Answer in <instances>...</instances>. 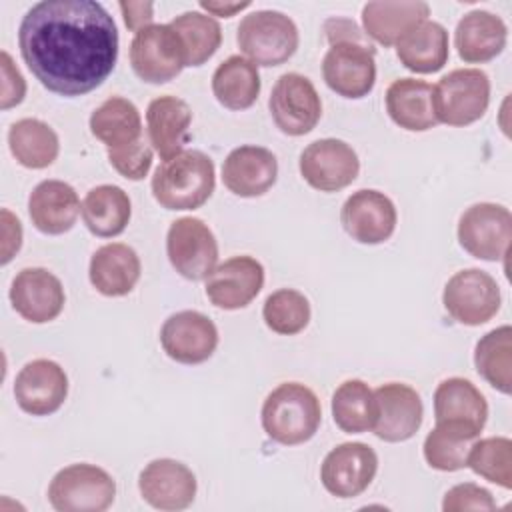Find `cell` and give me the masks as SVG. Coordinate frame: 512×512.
Returning a JSON list of instances; mask_svg holds the SVG:
<instances>
[{
	"label": "cell",
	"instance_id": "cell-20",
	"mask_svg": "<svg viewBox=\"0 0 512 512\" xmlns=\"http://www.w3.org/2000/svg\"><path fill=\"white\" fill-rule=\"evenodd\" d=\"M12 308L32 324H46L64 310L66 294L58 276L46 268H22L10 286Z\"/></svg>",
	"mask_w": 512,
	"mask_h": 512
},
{
	"label": "cell",
	"instance_id": "cell-23",
	"mask_svg": "<svg viewBox=\"0 0 512 512\" xmlns=\"http://www.w3.org/2000/svg\"><path fill=\"white\" fill-rule=\"evenodd\" d=\"M190 124L192 110L178 96H158L146 108L148 142L162 160L184 152V146L190 140Z\"/></svg>",
	"mask_w": 512,
	"mask_h": 512
},
{
	"label": "cell",
	"instance_id": "cell-12",
	"mask_svg": "<svg viewBox=\"0 0 512 512\" xmlns=\"http://www.w3.org/2000/svg\"><path fill=\"white\" fill-rule=\"evenodd\" d=\"M268 108L274 124L288 136H304L322 116V100L310 78L298 72L282 74L270 92Z\"/></svg>",
	"mask_w": 512,
	"mask_h": 512
},
{
	"label": "cell",
	"instance_id": "cell-25",
	"mask_svg": "<svg viewBox=\"0 0 512 512\" xmlns=\"http://www.w3.org/2000/svg\"><path fill=\"white\" fill-rule=\"evenodd\" d=\"M508 28L498 14L472 10L464 14L454 30V46L466 64H484L502 54Z\"/></svg>",
	"mask_w": 512,
	"mask_h": 512
},
{
	"label": "cell",
	"instance_id": "cell-6",
	"mask_svg": "<svg viewBox=\"0 0 512 512\" xmlns=\"http://www.w3.org/2000/svg\"><path fill=\"white\" fill-rule=\"evenodd\" d=\"M436 120L448 126H468L480 120L490 104V78L480 68H456L432 86Z\"/></svg>",
	"mask_w": 512,
	"mask_h": 512
},
{
	"label": "cell",
	"instance_id": "cell-26",
	"mask_svg": "<svg viewBox=\"0 0 512 512\" xmlns=\"http://www.w3.org/2000/svg\"><path fill=\"white\" fill-rule=\"evenodd\" d=\"M142 264L136 250L124 242H110L100 246L88 266L90 284L102 296L118 298L134 290L140 280Z\"/></svg>",
	"mask_w": 512,
	"mask_h": 512
},
{
	"label": "cell",
	"instance_id": "cell-21",
	"mask_svg": "<svg viewBox=\"0 0 512 512\" xmlns=\"http://www.w3.org/2000/svg\"><path fill=\"white\" fill-rule=\"evenodd\" d=\"M378 402V418L372 428L376 438L384 442L410 440L422 426L424 406L420 394L402 382H388L374 390Z\"/></svg>",
	"mask_w": 512,
	"mask_h": 512
},
{
	"label": "cell",
	"instance_id": "cell-35",
	"mask_svg": "<svg viewBox=\"0 0 512 512\" xmlns=\"http://www.w3.org/2000/svg\"><path fill=\"white\" fill-rule=\"evenodd\" d=\"M90 132L106 150L128 146L142 138V118L134 102L112 96L90 114Z\"/></svg>",
	"mask_w": 512,
	"mask_h": 512
},
{
	"label": "cell",
	"instance_id": "cell-13",
	"mask_svg": "<svg viewBox=\"0 0 512 512\" xmlns=\"http://www.w3.org/2000/svg\"><path fill=\"white\" fill-rule=\"evenodd\" d=\"M298 168L314 190L338 192L356 180L360 160L348 142L340 138H320L300 152Z\"/></svg>",
	"mask_w": 512,
	"mask_h": 512
},
{
	"label": "cell",
	"instance_id": "cell-22",
	"mask_svg": "<svg viewBox=\"0 0 512 512\" xmlns=\"http://www.w3.org/2000/svg\"><path fill=\"white\" fill-rule=\"evenodd\" d=\"M278 178V160L264 146L244 144L234 148L222 164L224 186L240 198L266 194Z\"/></svg>",
	"mask_w": 512,
	"mask_h": 512
},
{
	"label": "cell",
	"instance_id": "cell-19",
	"mask_svg": "<svg viewBox=\"0 0 512 512\" xmlns=\"http://www.w3.org/2000/svg\"><path fill=\"white\" fill-rule=\"evenodd\" d=\"M264 286V266L254 256H232L206 278L208 300L222 310L246 308Z\"/></svg>",
	"mask_w": 512,
	"mask_h": 512
},
{
	"label": "cell",
	"instance_id": "cell-24",
	"mask_svg": "<svg viewBox=\"0 0 512 512\" xmlns=\"http://www.w3.org/2000/svg\"><path fill=\"white\" fill-rule=\"evenodd\" d=\"M80 210L78 192L62 180H42L28 198V214L34 228L50 236L72 230Z\"/></svg>",
	"mask_w": 512,
	"mask_h": 512
},
{
	"label": "cell",
	"instance_id": "cell-17",
	"mask_svg": "<svg viewBox=\"0 0 512 512\" xmlns=\"http://www.w3.org/2000/svg\"><path fill=\"white\" fill-rule=\"evenodd\" d=\"M68 396L64 368L48 358L26 362L14 380L16 404L32 416L54 414Z\"/></svg>",
	"mask_w": 512,
	"mask_h": 512
},
{
	"label": "cell",
	"instance_id": "cell-45",
	"mask_svg": "<svg viewBox=\"0 0 512 512\" xmlns=\"http://www.w3.org/2000/svg\"><path fill=\"white\" fill-rule=\"evenodd\" d=\"M118 6L124 14V22H126L128 30H132L134 34L152 24V18H154L152 2H120Z\"/></svg>",
	"mask_w": 512,
	"mask_h": 512
},
{
	"label": "cell",
	"instance_id": "cell-32",
	"mask_svg": "<svg viewBox=\"0 0 512 512\" xmlns=\"http://www.w3.org/2000/svg\"><path fill=\"white\" fill-rule=\"evenodd\" d=\"M478 428L464 422H436L424 438V460L440 472H456L466 468L468 452L480 438Z\"/></svg>",
	"mask_w": 512,
	"mask_h": 512
},
{
	"label": "cell",
	"instance_id": "cell-15",
	"mask_svg": "<svg viewBox=\"0 0 512 512\" xmlns=\"http://www.w3.org/2000/svg\"><path fill=\"white\" fill-rule=\"evenodd\" d=\"M160 344L168 358L180 364H202L218 346L216 324L198 310L168 316L160 328Z\"/></svg>",
	"mask_w": 512,
	"mask_h": 512
},
{
	"label": "cell",
	"instance_id": "cell-40",
	"mask_svg": "<svg viewBox=\"0 0 512 512\" xmlns=\"http://www.w3.org/2000/svg\"><path fill=\"white\" fill-rule=\"evenodd\" d=\"M262 318L272 332L294 336L310 322V302L294 288H280L264 300Z\"/></svg>",
	"mask_w": 512,
	"mask_h": 512
},
{
	"label": "cell",
	"instance_id": "cell-8",
	"mask_svg": "<svg viewBox=\"0 0 512 512\" xmlns=\"http://www.w3.org/2000/svg\"><path fill=\"white\" fill-rule=\"evenodd\" d=\"M130 66L148 84H164L186 66V50L170 24H150L130 42Z\"/></svg>",
	"mask_w": 512,
	"mask_h": 512
},
{
	"label": "cell",
	"instance_id": "cell-2",
	"mask_svg": "<svg viewBox=\"0 0 512 512\" xmlns=\"http://www.w3.org/2000/svg\"><path fill=\"white\" fill-rule=\"evenodd\" d=\"M330 48L322 58L326 86L342 98H364L376 84L374 48L364 40L358 26L346 18H332L324 24Z\"/></svg>",
	"mask_w": 512,
	"mask_h": 512
},
{
	"label": "cell",
	"instance_id": "cell-11",
	"mask_svg": "<svg viewBox=\"0 0 512 512\" xmlns=\"http://www.w3.org/2000/svg\"><path fill=\"white\" fill-rule=\"evenodd\" d=\"M498 282L480 268H466L450 276L442 292V304L452 320L464 326H480L500 310Z\"/></svg>",
	"mask_w": 512,
	"mask_h": 512
},
{
	"label": "cell",
	"instance_id": "cell-36",
	"mask_svg": "<svg viewBox=\"0 0 512 512\" xmlns=\"http://www.w3.org/2000/svg\"><path fill=\"white\" fill-rule=\"evenodd\" d=\"M334 424L346 434H362L374 428L378 402L374 390L358 378L342 382L332 394Z\"/></svg>",
	"mask_w": 512,
	"mask_h": 512
},
{
	"label": "cell",
	"instance_id": "cell-9",
	"mask_svg": "<svg viewBox=\"0 0 512 512\" xmlns=\"http://www.w3.org/2000/svg\"><path fill=\"white\" fill-rule=\"evenodd\" d=\"M512 240V214L506 206L478 202L458 220V242L474 258L498 262L508 256Z\"/></svg>",
	"mask_w": 512,
	"mask_h": 512
},
{
	"label": "cell",
	"instance_id": "cell-37",
	"mask_svg": "<svg viewBox=\"0 0 512 512\" xmlns=\"http://www.w3.org/2000/svg\"><path fill=\"white\" fill-rule=\"evenodd\" d=\"M476 372L498 392H512V328L508 324L486 332L474 348Z\"/></svg>",
	"mask_w": 512,
	"mask_h": 512
},
{
	"label": "cell",
	"instance_id": "cell-1",
	"mask_svg": "<svg viewBox=\"0 0 512 512\" xmlns=\"http://www.w3.org/2000/svg\"><path fill=\"white\" fill-rule=\"evenodd\" d=\"M24 64L50 92L74 98L96 90L118 60V28L100 2L42 0L18 28Z\"/></svg>",
	"mask_w": 512,
	"mask_h": 512
},
{
	"label": "cell",
	"instance_id": "cell-31",
	"mask_svg": "<svg viewBox=\"0 0 512 512\" xmlns=\"http://www.w3.org/2000/svg\"><path fill=\"white\" fill-rule=\"evenodd\" d=\"M80 214L94 236L114 238L126 230L132 216V204L120 186L100 184L86 192Z\"/></svg>",
	"mask_w": 512,
	"mask_h": 512
},
{
	"label": "cell",
	"instance_id": "cell-42",
	"mask_svg": "<svg viewBox=\"0 0 512 512\" xmlns=\"http://www.w3.org/2000/svg\"><path fill=\"white\" fill-rule=\"evenodd\" d=\"M442 510L444 512H466V510L490 512V510H496V500L486 488L474 482H462L452 486L444 494Z\"/></svg>",
	"mask_w": 512,
	"mask_h": 512
},
{
	"label": "cell",
	"instance_id": "cell-27",
	"mask_svg": "<svg viewBox=\"0 0 512 512\" xmlns=\"http://www.w3.org/2000/svg\"><path fill=\"white\" fill-rule=\"evenodd\" d=\"M394 46L400 64L416 74H434L442 70L450 56L448 30L440 22L428 18L408 28Z\"/></svg>",
	"mask_w": 512,
	"mask_h": 512
},
{
	"label": "cell",
	"instance_id": "cell-7",
	"mask_svg": "<svg viewBox=\"0 0 512 512\" xmlns=\"http://www.w3.org/2000/svg\"><path fill=\"white\" fill-rule=\"evenodd\" d=\"M116 496L114 478L96 464H70L48 484V502L58 512H104Z\"/></svg>",
	"mask_w": 512,
	"mask_h": 512
},
{
	"label": "cell",
	"instance_id": "cell-5",
	"mask_svg": "<svg viewBox=\"0 0 512 512\" xmlns=\"http://www.w3.org/2000/svg\"><path fill=\"white\" fill-rule=\"evenodd\" d=\"M236 42L256 66H280L294 56L300 36L294 20L284 12L256 10L240 20Z\"/></svg>",
	"mask_w": 512,
	"mask_h": 512
},
{
	"label": "cell",
	"instance_id": "cell-3",
	"mask_svg": "<svg viewBox=\"0 0 512 512\" xmlns=\"http://www.w3.org/2000/svg\"><path fill=\"white\" fill-rule=\"evenodd\" d=\"M214 186V162L200 150L162 160L150 182L154 200L166 210H196L208 202Z\"/></svg>",
	"mask_w": 512,
	"mask_h": 512
},
{
	"label": "cell",
	"instance_id": "cell-30",
	"mask_svg": "<svg viewBox=\"0 0 512 512\" xmlns=\"http://www.w3.org/2000/svg\"><path fill=\"white\" fill-rule=\"evenodd\" d=\"M434 420L464 422L482 430L488 420V402L470 380L452 376L434 390Z\"/></svg>",
	"mask_w": 512,
	"mask_h": 512
},
{
	"label": "cell",
	"instance_id": "cell-43",
	"mask_svg": "<svg viewBox=\"0 0 512 512\" xmlns=\"http://www.w3.org/2000/svg\"><path fill=\"white\" fill-rule=\"evenodd\" d=\"M0 66H2V102L0 108L8 110L16 104H20L26 96V80L20 74V70L14 66L8 52H0Z\"/></svg>",
	"mask_w": 512,
	"mask_h": 512
},
{
	"label": "cell",
	"instance_id": "cell-28",
	"mask_svg": "<svg viewBox=\"0 0 512 512\" xmlns=\"http://www.w3.org/2000/svg\"><path fill=\"white\" fill-rule=\"evenodd\" d=\"M430 16L428 2L422 0H380L362 8V26L366 36L382 46H394L398 38L414 24Z\"/></svg>",
	"mask_w": 512,
	"mask_h": 512
},
{
	"label": "cell",
	"instance_id": "cell-34",
	"mask_svg": "<svg viewBox=\"0 0 512 512\" xmlns=\"http://www.w3.org/2000/svg\"><path fill=\"white\" fill-rule=\"evenodd\" d=\"M8 148L24 168L42 170L58 158L60 140L50 124L38 118H20L8 128Z\"/></svg>",
	"mask_w": 512,
	"mask_h": 512
},
{
	"label": "cell",
	"instance_id": "cell-41",
	"mask_svg": "<svg viewBox=\"0 0 512 512\" xmlns=\"http://www.w3.org/2000/svg\"><path fill=\"white\" fill-rule=\"evenodd\" d=\"M106 154L112 168L128 180H142L152 168V146L142 138L128 146L108 148Z\"/></svg>",
	"mask_w": 512,
	"mask_h": 512
},
{
	"label": "cell",
	"instance_id": "cell-38",
	"mask_svg": "<svg viewBox=\"0 0 512 512\" xmlns=\"http://www.w3.org/2000/svg\"><path fill=\"white\" fill-rule=\"evenodd\" d=\"M172 30L180 36L186 50V66H202L222 44V28L216 18L196 10L172 18Z\"/></svg>",
	"mask_w": 512,
	"mask_h": 512
},
{
	"label": "cell",
	"instance_id": "cell-46",
	"mask_svg": "<svg viewBox=\"0 0 512 512\" xmlns=\"http://www.w3.org/2000/svg\"><path fill=\"white\" fill-rule=\"evenodd\" d=\"M250 2H210V0H200V8H204L210 16H222L230 18L236 12L248 8Z\"/></svg>",
	"mask_w": 512,
	"mask_h": 512
},
{
	"label": "cell",
	"instance_id": "cell-14",
	"mask_svg": "<svg viewBox=\"0 0 512 512\" xmlns=\"http://www.w3.org/2000/svg\"><path fill=\"white\" fill-rule=\"evenodd\" d=\"M378 456L364 442H342L332 448L320 466V482L336 498H356L374 480Z\"/></svg>",
	"mask_w": 512,
	"mask_h": 512
},
{
	"label": "cell",
	"instance_id": "cell-4",
	"mask_svg": "<svg viewBox=\"0 0 512 512\" xmlns=\"http://www.w3.org/2000/svg\"><path fill=\"white\" fill-rule=\"evenodd\" d=\"M260 420L270 440L296 446L316 434L322 422V406L312 388L300 382H284L266 396Z\"/></svg>",
	"mask_w": 512,
	"mask_h": 512
},
{
	"label": "cell",
	"instance_id": "cell-18",
	"mask_svg": "<svg viewBox=\"0 0 512 512\" xmlns=\"http://www.w3.org/2000/svg\"><path fill=\"white\" fill-rule=\"evenodd\" d=\"M140 496L156 510H184L196 498V476L194 472L174 460V458H156L148 462L138 476Z\"/></svg>",
	"mask_w": 512,
	"mask_h": 512
},
{
	"label": "cell",
	"instance_id": "cell-10",
	"mask_svg": "<svg viewBox=\"0 0 512 512\" xmlns=\"http://www.w3.org/2000/svg\"><path fill=\"white\" fill-rule=\"evenodd\" d=\"M172 268L186 280H206L218 262V242L210 226L194 216L174 220L166 234Z\"/></svg>",
	"mask_w": 512,
	"mask_h": 512
},
{
	"label": "cell",
	"instance_id": "cell-29",
	"mask_svg": "<svg viewBox=\"0 0 512 512\" xmlns=\"http://www.w3.org/2000/svg\"><path fill=\"white\" fill-rule=\"evenodd\" d=\"M386 112L394 124L410 132H426L438 124L432 104V84L398 78L386 90Z\"/></svg>",
	"mask_w": 512,
	"mask_h": 512
},
{
	"label": "cell",
	"instance_id": "cell-16",
	"mask_svg": "<svg viewBox=\"0 0 512 512\" xmlns=\"http://www.w3.org/2000/svg\"><path fill=\"white\" fill-rule=\"evenodd\" d=\"M340 222L352 240L382 244L394 234L398 214L394 202L384 192L362 188L352 192L342 204Z\"/></svg>",
	"mask_w": 512,
	"mask_h": 512
},
{
	"label": "cell",
	"instance_id": "cell-44",
	"mask_svg": "<svg viewBox=\"0 0 512 512\" xmlns=\"http://www.w3.org/2000/svg\"><path fill=\"white\" fill-rule=\"evenodd\" d=\"M22 246V224L8 210L2 208V264H8Z\"/></svg>",
	"mask_w": 512,
	"mask_h": 512
},
{
	"label": "cell",
	"instance_id": "cell-39",
	"mask_svg": "<svg viewBox=\"0 0 512 512\" xmlns=\"http://www.w3.org/2000/svg\"><path fill=\"white\" fill-rule=\"evenodd\" d=\"M466 466L484 480L506 490L512 488V440L490 436L476 440L468 452Z\"/></svg>",
	"mask_w": 512,
	"mask_h": 512
},
{
	"label": "cell",
	"instance_id": "cell-33",
	"mask_svg": "<svg viewBox=\"0 0 512 512\" xmlns=\"http://www.w3.org/2000/svg\"><path fill=\"white\" fill-rule=\"evenodd\" d=\"M260 86L258 66L240 54L228 56L212 74L214 98L228 110L250 108L258 100Z\"/></svg>",
	"mask_w": 512,
	"mask_h": 512
}]
</instances>
